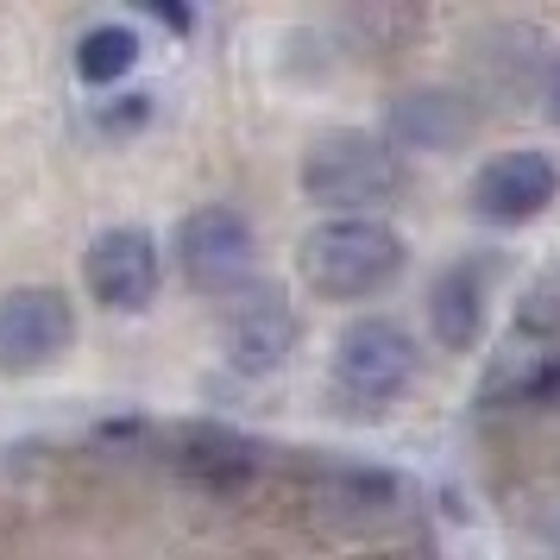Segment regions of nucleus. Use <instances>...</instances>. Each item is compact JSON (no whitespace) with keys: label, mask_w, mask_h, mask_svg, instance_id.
Segmentation results:
<instances>
[{"label":"nucleus","mask_w":560,"mask_h":560,"mask_svg":"<svg viewBox=\"0 0 560 560\" xmlns=\"http://www.w3.org/2000/svg\"><path fill=\"white\" fill-rule=\"evenodd\" d=\"M560 196V171L548 152H504L491 158L472 183V208L498 228H523Z\"/></svg>","instance_id":"0eeeda50"},{"label":"nucleus","mask_w":560,"mask_h":560,"mask_svg":"<svg viewBox=\"0 0 560 560\" xmlns=\"http://www.w3.org/2000/svg\"><path fill=\"white\" fill-rule=\"evenodd\" d=\"M409 372H416V340L384 315H365L340 334L334 347V390L347 404H390L404 397Z\"/></svg>","instance_id":"20e7f679"},{"label":"nucleus","mask_w":560,"mask_h":560,"mask_svg":"<svg viewBox=\"0 0 560 560\" xmlns=\"http://www.w3.org/2000/svg\"><path fill=\"white\" fill-rule=\"evenodd\" d=\"M253 265H258V240L240 208H228V202L196 208L177 228V271L196 296H233V290H246Z\"/></svg>","instance_id":"7ed1b4c3"},{"label":"nucleus","mask_w":560,"mask_h":560,"mask_svg":"<svg viewBox=\"0 0 560 560\" xmlns=\"http://www.w3.org/2000/svg\"><path fill=\"white\" fill-rule=\"evenodd\" d=\"M77 340V315L63 290L26 283L0 296V372H45Z\"/></svg>","instance_id":"423d86ee"},{"label":"nucleus","mask_w":560,"mask_h":560,"mask_svg":"<svg viewBox=\"0 0 560 560\" xmlns=\"http://www.w3.org/2000/svg\"><path fill=\"white\" fill-rule=\"evenodd\" d=\"M548 114H555V127H560V63H555V77H548Z\"/></svg>","instance_id":"4468645a"},{"label":"nucleus","mask_w":560,"mask_h":560,"mask_svg":"<svg viewBox=\"0 0 560 560\" xmlns=\"http://www.w3.org/2000/svg\"><path fill=\"white\" fill-rule=\"evenodd\" d=\"M303 189L308 202L322 208H378L404 189V164L397 152L372 139V132H353V127H334L322 132L315 145L303 152Z\"/></svg>","instance_id":"f03ea898"},{"label":"nucleus","mask_w":560,"mask_h":560,"mask_svg":"<svg viewBox=\"0 0 560 560\" xmlns=\"http://www.w3.org/2000/svg\"><path fill=\"white\" fill-rule=\"evenodd\" d=\"M290 347H296V308L283 303V290H246L228 322L233 365L240 372H278Z\"/></svg>","instance_id":"6e6552de"},{"label":"nucleus","mask_w":560,"mask_h":560,"mask_svg":"<svg viewBox=\"0 0 560 560\" xmlns=\"http://www.w3.org/2000/svg\"><path fill=\"white\" fill-rule=\"evenodd\" d=\"M177 466L208 491H240L258 472V441L233 429H189L177 441Z\"/></svg>","instance_id":"9d476101"},{"label":"nucleus","mask_w":560,"mask_h":560,"mask_svg":"<svg viewBox=\"0 0 560 560\" xmlns=\"http://www.w3.org/2000/svg\"><path fill=\"white\" fill-rule=\"evenodd\" d=\"M429 328L447 353H466L485 328V265H447L429 290Z\"/></svg>","instance_id":"1a4fd4ad"},{"label":"nucleus","mask_w":560,"mask_h":560,"mask_svg":"<svg viewBox=\"0 0 560 560\" xmlns=\"http://www.w3.org/2000/svg\"><path fill=\"white\" fill-rule=\"evenodd\" d=\"M158 278H164V258H158V240L145 228H107L82 258L89 296L102 308H120V315H145L158 303Z\"/></svg>","instance_id":"39448f33"},{"label":"nucleus","mask_w":560,"mask_h":560,"mask_svg":"<svg viewBox=\"0 0 560 560\" xmlns=\"http://www.w3.org/2000/svg\"><path fill=\"white\" fill-rule=\"evenodd\" d=\"M516 397H523V404H535V409H560V353L535 359L529 372L516 378Z\"/></svg>","instance_id":"ddd939ff"},{"label":"nucleus","mask_w":560,"mask_h":560,"mask_svg":"<svg viewBox=\"0 0 560 560\" xmlns=\"http://www.w3.org/2000/svg\"><path fill=\"white\" fill-rule=\"evenodd\" d=\"M466 127H472V114L447 89H422V95H404L390 107V132L416 152H447L454 139H466Z\"/></svg>","instance_id":"9b49d317"},{"label":"nucleus","mask_w":560,"mask_h":560,"mask_svg":"<svg viewBox=\"0 0 560 560\" xmlns=\"http://www.w3.org/2000/svg\"><path fill=\"white\" fill-rule=\"evenodd\" d=\"M132 63H139V32H132V26H95V32H82L77 77L89 82V89H114L120 77H132Z\"/></svg>","instance_id":"f8f14e48"},{"label":"nucleus","mask_w":560,"mask_h":560,"mask_svg":"<svg viewBox=\"0 0 560 560\" xmlns=\"http://www.w3.org/2000/svg\"><path fill=\"white\" fill-rule=\"evenodd\" d=\"M404 271V240L372 214H340L303 240V278L328 303H365Z\"/></svg>","instance_id":"f257e3e1"}]
</instances>
